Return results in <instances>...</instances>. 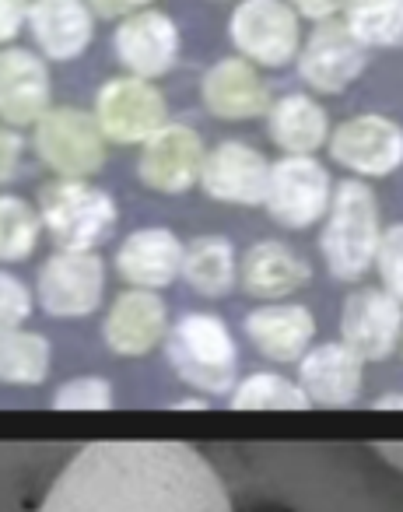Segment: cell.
Segmentation results:
<instances>
[{"instance_id": "cell-2", "label": "cell", "mask_w": 403, "mask_h": 512, "mask_svg": "<svg viewBox=\"0 0 403 512\" xmlns=\"http://www.w3.org/2000/svg\"><path fill=\"white\" fill-rule=\"evenodd\" d=\"M382 225L375 193L361 179H344L333 190L326 225L319 235L326 271L337 281H361L375 264Z\"/></svg>"}, {"instance_id": "cell-1", "label": "cell", "mask_w": 403, "mask_h": 512, "mask_svg": "<svg viewBox=\"0 0 403 512\" xmlns=\"http://www.w3.org/2000/svg\"><path fill=\"white\" fill-rule=\"evenodd\" d=\"M39 512H232V498L190 442L123 439L81 449Z\"/></svg>"}, {"instance_id": "cell-15", "label": "cell", "mask_w": 403, "mask_h": 512, "mask_svg": "<svg viewBox=\"0 0 403 512\" xmlns=\"http://www.w3.org/2000/svg\"><path fill=\"white\" fill-rule=\"evenodd\" d=\"M365 64V46L351 36L344 22H319L309 43L298 50V74L305 85L323 95L344 92L351 81L361 78Z\"/></svg>"}, {"instance_id": "cell-31", "label": "cell", "mask_w": 403, "mask_h": 512, "mask_svg": "<svg viewBox=\"0 0 403 512\" xmlns=\"http://www.w3.org/2000/svg\"><path fill=\"white\" fill-rule=\"evenodd\" d=\"M375 267H379V278H382V285H386V292L403 302V221L400 225L382 228Z\"/></svg>"}, {"instance_id": "cell-6", "label": "cell", "mask_w": 403, "mask_h": 512, "mask_svg": "<svg viewBox=\"0 0 403 512\" xmlns=\"http://www.w3.org/2000/svg\"><path fill=\"white\" fill-rule=\"evenodd\" d=\"M235 50L260 67H288L298 60V11L288 0H242L228 18Z\"/></svg>"}, {"instance_id": "cell-35", "label": "cell", "mask_w": 403, "mask_h": 512, "mask_svg": "<svg viewBox=\"0 0 403 512\" xmlns=\"http://www.w3.org/2000/svg\"><path fill=\"white\" fill-rule=\"evenodd\" d=\"M291 8L298 11L302 18H312V22H333L340 11L347 8V0H288Z\"/></svg>"}, {"instance_id": "cell-33", "label": "cell", "mask_w": 403, "mask_h": 512, "mask_svg": "<svg viewBox=\"0 0 403 512\" xmlns=\"http://www.w3.org/2000/svg\"><path fill=\"white\" fill-rule=\"evenodd\" d=\"M29 4L32 0H0V46H8L22 25H29Z\"/></svg>"}, {"instance_id": "cell-23", "label": "cell", "mask_w": 403, "mask_h": 512, "mask_svg": "<svg viewBox=\"0 0 403 512\" xmlns=\"http://www.w3.org/2000/svg\"><path fill=\"white\" fill-rule=\"evenodd\" d=\"M309 278H312V267L305 264V256H298L295 249L277 239H263L256 246H249L239 267V285L253 299L263 302L288 299L291 292L309 285Z\"/></svg>"}, {"instance_id": "cell-9", "label": "cell", "mask_w": 403, "mask_h": 512, "mask_svg": "<svg viewBox=\"0 0 403 512\" xmlns=\"http://www.w3.org/2000/svg\"><path fill=\"white\" fill-rule=\"evenodd\" d=\"M95 120H99L106 141L113 144H144L151 134L169 123L165 95L144 78H113L99 88L95 99Z\"/></svg>"}, {"instance_id": "cell-3", "label": "cell", "mask_w": 403, "mask_h": 512, "mask_svg": "<svg viewBox=\"0 0 403 512\" xmlns=\"http://www.w3.org/2000/svg\"><path fill=\"white\" fill-rule=\"evenodd\" d=\"M169 362L183 383L200 393H232L239 348L228 323L214 313H186L169 334Z\"/></svg>"}, {"instance_id": "cell-8", "label": "cell", "mask_w": 403, "mask_h": 512, "mask_svg": "<svg viewBox=\"0 0 403 512\" xmlns=\"http://www.w3.org/2000/svg\"><path fill=\"white\" fill-rule=\"evenodd\" d=\"M39 306L57 320L92 316L106 292V267L95 249H60L39 267Z\"/></svg>"}, {"instance_id": "cell-34", "label": "cell", "mask_w": 403, "mask_h": 512, "mask_svg": "<svg viewBox=\"0 0 403 512\" xmlns=\"http://www.w3.org/2000/svg\"><path fill=\"white\" fill-rule=\"evenodd\" d=\"M18 165H22V137L8 123H0V183H8Z\"/></svg>"}, {"instance_id": "cell-11", "label": "cell", "mask_w": 403, "mask_h": 512, "mask_svg": "<svg viewBox=\"0 0 403 512\" xmlns=\"http://www.w3.org/2000/svg\"><path fill=\"white\" fill-rule=\"evenodd\" d=\"M403 337V302L386 288H358L340 309V341L361 362H382Z\"/></svg>"}, {"instance_id": "cell-28", "label": "cell", "mask_w": 403, "mask_h": 512, "mask_svg": "<svg viewBox=\"0 0 403 512\" xmlns=\"http://www.w3.org/2000/svg\"><path fill=\"white\" fill-rule=\"evenodd\" d=\"M344 25L361 46L403 43V0H347Z\"/></svg>"}, {"instance_id": "cell-27", "label": "cell", "mask_w": 403, "mask_h": 512, "mask_svg": "<svg viewBox=\"0 0 403 512\" xmlns=\"http://www.w3.org/2000/svg\"><path fill=\"white\" fill-rule=\"evenodd\" d=\"M232 411H309L312 400L298 383L277 372H253L228 397Z\"/></svg>"}, {"instance_id": "cell-10", "label": "cell", "mask_w": 403, "mask_h": 512, "mask_svg": "<svg viewBox=\"0 0 403 512\" xmlns=\"http://www.w3.org/2000/svg\"><path fill=\"white\" fill-rule=\"evenodd\" d=\"M333 162L344 169L358 172V176H393L403 165V127L389 116L365 113L344 120L326 141Z\"/></svg>"}, {"instance_id": "cell-25", "label": "cell", "mask_w": 403, "mask_h": 512, "mask_svg": "<svg viewBox=\"0 0 403 512\" xmlns=\"http://www.w3.org/2000/svg\"><path fill=\"white\" fill-rule=\"evenodd\" d=\"M183 278L204 299H221L235 288V246L221 235H200L183 253Z\"/></svg>"}, {"instance_id": "cell-17", "label": "cell", "mask_w": 403, "mask_h": 512, "mask_svg": "<svg viewBox=\"0 0 403 512\" xmlns=\"http://www.w3.org/2000/svg\"><path fill=\"white\" fill-rule=\"evenodd\" d=\"M50 67L22 46H0V120L29 127L50 113Z\"/></svg>"}, {"instance_id": "cell-39", "label": "cell", "mask_w": 403, "mask_h": 512, "mask_svg": "<svg viewBox=\"0 0 403 512\" xmlns=\"http://www.w3.org/2000/svg\"><path fill=\"white\" fill-rule=\"evenodd\" d=\"M172 407H183V411H207V400H179V404H172Z\"/></svg>"}, {"instance_id": "cell-18", "label": "cell", "mask_w": 403, "mask_h": 512, "mask_svg": "<svg viewBox=\"0 0 403 512\" xmlns=\"http://www.w3.org/2000/svg\"><path fill=\"white\" fill-rule=\"evenodd\" d=\"M365 369L344 341H326L305 351L298 362V386L312 407H351L361 397Z\"/></svg>"}, {"instance_id": "cell-26", "label": "cell", "mask_w": 403, "mask_h": 512, "mask_svg": "<svg viewBox=\"0 0 403 512\" xmlns=\"http://www.w3.org/2000/svg\"><path fill=\"white\" fill-rule=\"evenodd\" d=\"M50 376V341L36 330H11L0 337V383L39 386Z\"/></svg>"}, {"instance_id": "cell-4", "label": "cell", "mask_w": 403, "mask_h": 512, "mask_svg": "<svg viewBox=\"0 0 403 512\" xmlns=\"http://www.w3.org/2000/svg\"><path fill=\"white\" fill-rule=\"evenodd\" d=\"M39 218L60 249H95L116 228V200L85 179H53L39 190Z\"/></svg>"}, {"instance_id": "cell-22", "label": "cell", "mask_w": 403, "mask_h": 512, "mask_svg": "<svg viewBox=\"0 0 403 512\" xmlns=\"http://www.w3.org/2000/svg\"><path fill=\"white\" fill-rule=\"evenodd\" d=\"M246 337L270 362H302L316 341V316L298 302H274L246 316Z\"/></svg>"}, {"instance_id": "cell-37", "label": "cell", "mask_w": 403, "mask_h": 512, "mask_svg": "<svg viewBox=\"0 0 403 512\" xmlns=\"http://www.w3.org/2000/svg\"><path fill=\"white\" fill-rule=\"evenodd\" d=\"M375 449H379L382 460L393 463L396 470H403V442H379Z\"/></svg>"}, {"instance_id": "cell-5", "label": "cell", "mask_w": 403, "mask_h": 512, "mask_svg": "<svg viewBox=\"0 0 403 512\" xmlns=\"http://www.w3.org/2000/svg\"><path fill=\"white\" fill-rule=\"evenodd\" d=\"M36 151L60 179H88L106 165V134L95 113L60 106L36 123Z\"/></svg>"}, {"instance_id": "cell-20", "label": "cell", "mask_w": 403, "mask_h": 512, "mask_svg": "<svg viewBox=\"0 0 403 512\" xmlns=\"http://www.w3.org/2000/svg\"><path fill=\"white\" fill-rule=\"evenodd\" d=\"M29 32L46 60L71 64L92 46L95 11L88 0H32Z\"/></svg>"}, {"instance_id": "cell-12", "label": "cell", "mask_w": 403, "mask_h": 512, "mask_svg": "<svg viewBox=\"0 0 403 512\" xmlns=\"http://www.w3.org/2000/svg\"><path fill=\"white\" fill-rule=\"evenodd\" d=\"M204 141L186 123H165L158 134L141 144L137 158V176L155 193H186L200 183L204 172Z\"/></svg>"}, {"instance_id": "cell-30", "label": "cell", "mask_w": 403, "mask_h": 512, "mask_svg": "<svg viewBox=\"0 0 403 512\" xmlns=\"http://www.w3.org/2000/svg\"><path fill=\"white\" fill-rule=\"evenodd\" d=\"M116 404L113 383L102 376H78L67 379L53 393V407L57 411H109Z\"/></svg>"}, {"instance_id": "cell-19", "label": "cell", "mask_w": 403, "mask_h": 512, "mask_svg": "<svg viewBox=\"0 0 403 512\" xmlns=\"http://www.w3.org/2000/svg\"><path fill=\"white\" fill-rule=\"evenodd\" d=\"M183 253L186 246L172 228H137V232H130L123 239L120 253H116V271H120V278L127 285L158 292V288H169L183 274Z\"/></svg>"}, {"instance_id": "cell-16", "label": "cell", "mask_w": 403, "mask_h": 512, "mask_svg": "<svg viewBox=\"0 0 403 512\" xmlns=\"http://www.w3.org/2000/svg\"><path fill=\"white\" fill-rule=\"evenodd\" d=\"M165 334H169V306L162 302V295L148 288H130L116 295L102 323V341L123 358L148 355L165 341Z\"/></svg>"}, {"instance_id": "cell-7", "label": "cell", "mask_w": 403, "mask_h": 512, "mask_svg": "<svg viewBox=\"0 0 403 512\" xmlns=\"http://www.w3.org/2000/svg\"><path fill=\"white\" fill-rule=\"evenodd\" d=\"M333 200L330 172L312 155H284L281 162L270 165L267 179V204L270 218L284 228H312L319 218H326Z\"/></svg>"}, {"instance_id": "cell-14", "label": "cell", "mask_w": 403, "mask_h": 512, "mask_svg": "<svg viewBox=\"0 0 403 512\" xmlns=\"http://www.w3.org/2000/svg\"><path fill=\"white\" fill-rule=\"evenodd\" d=\"M179 29L165 11L144 8L137 15H127L120 29L113 32V50L120 64L134 78L155 81L169 74L179 60Z\"/></svg>"}, {"instance_id": "cell-29", "label": "cell", "mask_w": 403, "mask_h": 512, "mask_svg": "<svg viewBox=\"0 0 403 512\" xmlns=\"http://www.w3.org/2000/svg\"><path fill=\"white\" fill-rule=\"evenodd\" d=\"M43 218L25 197L0 193V264H22L36 253Z\"/></svg>"}, {"instance_id": "cell-38", "label": "cell", "mask_w": 403, "mask_h": 512, "mask_svg": "<svg viewBox=\"0 0 403 512\" xmlns=\"http://www.w3.org/2000/svg\"><path fill=\"white\" fill-rule=\"evenodd\" d=\"M379 411H403V393H386V397L375 400Z\"/></svg>"}, {"instance_id": "cell-36", "label": "cell", "mask_w": 403, "mask_h": 512, "mask_svg": "<svg viewBox=\"0 0 403 512\" xmlns=\"http://www.w3.org/2000/svg\"><path fill=\"white\" fill-rule=\"evenodd\" d=\"M148 4H155V0H88V8L99 18H127L144 11Z\"/></svg>"}, {"instance_id": "cell-21", "label": "cell", "mask_w": 403, "mask_h": 512, "mask_svg": "<svg viewBox=\"0 0 403 512\" xmlns=\"http://www.w3.org/2000/svg\"><path fill=\"white\" fill-rule=\"evenodd\" d=\"M200 99L218 120H256L270 109L267 85L246 57L218 60L200 81Z\"/></svg>"}, {"instance_id": "cell-32", "label": "cell", "mask_w": 403, "mask_h": 512, "mask_svg": "<svg viewBox=\"0 0 403 512\" xmlns=\"http://www.w3.org/2000/svg\"><path fill=\"white\" fill-rule=\"evenodd\" d=\"M32 316V292L15 278L0 271V337L11 330H22V323Z\"/></svg>"}, {"instance_id": "cell-13", "label": "cell", "mask_w": 403, "mask_h": 512, "mask_svg": "<svg viewBox=\"0 0 403 512\" xmlns=\"http://www.w3.org/2000/svg\"><path fill=\"white\" fill-rule=\"evenodd\" d=\"M270 162L246 141H221L207 151L200 186L218 204L256 207L267 197Z\"/></svg>"}, {"instance_id": "cell-24", "label": "cell", "mask_w": 403, "mask_h": 512, "mask_svg": "<svg viewBox=\"0 0 403 512\" xmlns=\"http://www.w3.org/2000/svg\"><path fill=\"white\" fill-rule=\"evenodd\" d=\"M267 130L270 141L284 155H312L330 141V120L326 109L312 95H284L267 109Z\"/></svg>"}]
</instances>
